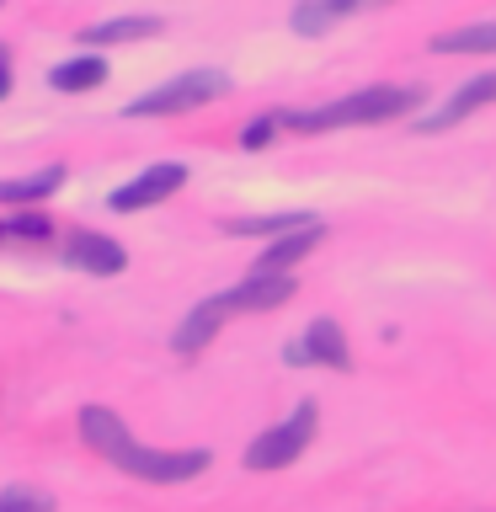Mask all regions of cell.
<instances>
[{"label":"cell","mask_w":496,"mask_h":512,"mask_svg":"<svg viewBox=\"0 0 496 512\" xmlns=\"http://www.w3.org/2000/svg\"><path fill=\"white\" fill-rule=\"evenodd\" d=\"M75 432L96 459H107L112 470H123L134 480H150V486H182V480H198L208 464H214L208 448H150V443H139L123 416L107 411V406H80Z\"/></svg>","instance_id":"obj_1"},{"label":"cell","mask_w":496,"mask_h":512,"mask_svg":"<svg viewBox=\"0 0 496 512\" xmlns=\"http://www.w3.org/2000/svg\"><path fill=\"white\" fill-rule=\"evenodd\" d=\"M422 86H363L342 96V102H326V107H304V112H278L283 128L294 134H331V128H374V123H395V118H411L422 107Z\"/></svg>","instance_id":"obj_2"},{"label":"cell","mask_w":496,"mask_h":512,"mask_svg":"<svg viewBox=\"0 0 496 512\" xmlns=\"http://www.w3.org/2000/svg\"><path fill=\"white\" fill-rule=\"evenodd\" d=\"M315 422H320V406L315 400H299L283 422H272L251 438L246 470L251 475H278V470H288V464H299V454L315 443Z\"/></svg>","instance_id":"obj_3"},{"label":"cell","mask_w":496,"mask_h":512,"mask_svg":"<svg viewBox=\"0 0 496 512\" xmlns=\"http://www.w3.org/2000/svg\"><path fill=\"white\" fill-rule=\"evenodd\" d=\"M230 91V75L224 70H187L166 80V86L144 91L128 102V118H182V112H198L208 102H219V96Z\"/></svg>","instance_id":"obj_4"},{"label":"cell","mask_w":496,"mask_h":512,"mask_svg":"<svg viewBox=\"0 0 496 512\" xmlns=\"http://www.w3.org/2000/svg\"><path fill=\"white\" fill-rule=\"evenodd\" d=\"M283 363H294V368H331V374H352V342H347V331L336 326L331 315H320L304 326V336L294 347L283 352Z\"/></svg>","instance_id":"obj_5"},{"label":"cell","mask_w":496,"mask_h":512,"mask_svg":"<svg viewBox=\"0 0 496 512\" xmlns=\"http://www.w3.org/2000/svg\"><path fill=\"white\" fill-rule=\"evenodd\" d=\"M182 187H187V166H182V160H160V166L139 171L134 182L112 187L107 208H112V214H144V208H155V203L176 198Z\"/></svg>","instance_id":"obj_6"},{"label":"cell","mask_w":496,"mask_h":512,"mask_svg":"<svg viewBox=\"0 0 496 512\" xmlns=\"http://www.w3.org/2000/svg\"><path fill=\"white\" fill-rule=\"evenodd\" d=\"M294 288H299L294 272H251L235 288H224V304H230V315H267V310H283L294 299Z\"/></svg>","instance_id":"obj_7"},{"label":"cell","mask_w":496,"mask_h":512,"mask_svg":"<svg viewBox=\"0 0 496 512\" xmlns=\"http://www.w3.org/2000/svg\"><path fill=\"white\" fill-rule=\"evenodd\" d=\"M64 262L91 272V278H118L128 267V251H123V240H112L102 230H70L64 235Z\"/></svg>","instance_id":"obj_8"},{"label":"cell","mask_w":496,"mask_h":512,"mask_svg":"<svg viewBox=\"0 0 496 512\" xmlns=\"http://www.w3.org/2000/svg\"><path fill=\"white\" fill-rule=\"evenodd\" d=\"M491 102H496V75H475V80H464V86L448 96L438 112H427V118L416 123V134H448L454 123L475 118V112H480V107H491Z\"/></svg>","instance_id":"obj_9"},{"label":"cell","mask_w":496,"mask_h":512,"mask_svg":"<svg viewBox=\"0 0 496 512\" xmlns=\"http://www.w3.org/2000/svg\"><path fill=\"white\" fill-rule=\"evenodd\" d=\"M224 320H230V304H224V294H214V299H198L187 310V320L176 326V336H171V352L176 358H198V352L214 342V336L224 331Z\"/></svg>","instance_id":"obj_10"},{"label":"cell","mask_w":496,"mask_h":512,"mask_svg":"<svg viewBox=\"0 0 496 512\" xmlns=\"http://www.w3.org/2000/svg\"><path fill=\"white\" fill-rule=\"evenodd\" d=\"M395 0H294V32L299 38H326L331 27H342L358 11H379Z\"/></svg>","instance_id":"obj_11"},{"label":"cell","mask_w":496,"mask_h":512,"mask_svg":"<svg viewBox=\"0 0 496 512\" xmlns=\"http://www.w3.org/2000/svg\"><path fill=\"white\" fill-rule=\"evenodd\" d=\"M320 240H326V224H299V230H288V235H278V240H267V251L256 256V267L251 272H294L304 256H310Z\"/></svg>","instance_id":"obj_12"},{"label":"cell","mask_w":496,"mask_h":512,"mask_svg":"<svg viewBox=\"0 0 496 512\" xmlns=\"http://www.w3.org/2000/svg\"><path fill=\"white\" fill-rule=\"evenodd\" d=\"M160 32H166V16H112V22H96L80 32V43L91 54H102L112 43H144V38H160Z\"/></svg>","instance_id":"obj_13"},{"label":"cell","mask_w":496,"mask_h":512,"mask_svg":"<svg viewBox=\"0 0 496 512\" xmlns=\"http://www.w3.org/2000/svg\"><path fill=\"white\" fill-rule=\"evenodd\" d=\"M102 80H107V59H102V54H91V48L48 70V86H54V91H75V96H80V91H96Z\"/></svg>","instance_id":"obj_14"},{"label":"cell","mask_w":496,"mask_h":512,"mask_svg":"<svg viewBox=\"0 0 496 512\" xmlns=\"http://www.w3.org/2000/svg\"><path fill=\"white\" fill-rule=\"evenodd\" d=\"M64 187V166H43L38 176H16V182H0V208H32L43 198H54Z\"/></svg>","instance_id":"obj_15"},{"label":"cell","mask_w":496,"mask_h":512,"mask_svg":"<svg viewBox=\"0 0 496 512\" xmlns=\"http://www.w3.org/2000/svg\"><path fill=\"white\" fill-rule=\"evenodd\" d=\"M320 214L310 208H288V214H256V219H224V235H256V240H278L299 224H315Z\"/></svg>","instance_id":"obj_16"},{"label":"cell","mask_w":496,"mask_h":512,"mask_svg":"<svg viewBox=\"0 0 496 512\" xmlns=\"http://www.w3.org/2000/svg\"><path fill=\"white\" fill-rule=\"evenodd\" d=\"M427 48H432V54H496V22H475V27L438 32Z\"/></svg>","instance_id":"obj_17"},{"label":"cell","mask_w":496,"mask_h":512,"mask_svg":"<svg viewBox=\"0 0 496 512\" xmlns=\"http://www.w3.org/2000/svg\"><path fill=\"white\" fill-rule=\"evenodd\" d=\"M0 512H59V502L43 486H6L0 491Z\"/></svg>","instance_id":"obj_18"},{"label":"cell","mask_w":496,"mask_h":512,"mask_svg":"<svg viewBox=\"0 0 496 512\" xmlns=\"http://www.w3.org/2000/svg\"><path fill=\"white\" fill-rule=\"evenodd\" d=\"M278 128H283L278 112H262V118H251L246 128H240V150H267V144L278 139Z\"/></svg>","instance_id":"obj_19"},{"label":"cell","mask_w":496,"mask_h":512,"mask_svg":"<svg viewBox=\"0 0 496 512\" xmlns=\"http://www.w3.org/2000/svg\"><path fill=\"white\" fill-rule=\"evenodd\" d=\"M43 235H48L43 214H11L6 219V240H43Z\"/></svg>","instance_id":"obj_20"},{"label":"cell","mask_w":496,"mask_h":512,"mask_svg":"<svg viewBox=\"0 0 496 512\" xmlns=\"http://www.w3.org/2000/svg\"><path fill=\"white\" fill-rule=\"evenodd\" d=\"M11 86H16V80H11V48L0 43V102L11 96Z\"/></svg>","instance_id":"obj_21"},{"label":"cell","mask_w":496,"mask_h":512,"mask_svg":"<svg viewBox=\"0 0 496 512\" xmlns=\"http://www.w3.org/2000/svg\"><path fill=\"white\" fill-rule=\"evenodd\" d=\"M0 240H6V219H0Z\"/></svg>","instance_id":"obj_22"}]
</instances>
